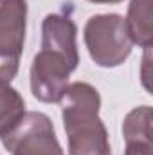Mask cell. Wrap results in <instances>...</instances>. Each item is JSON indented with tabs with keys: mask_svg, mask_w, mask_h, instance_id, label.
<instances>
[{
	"mask_svg": "<svg viewBox=\"0 0 153 155\" xmlns=\"http://www.w3.org/2000/svg\"><path fill=\"white\" fill-rule=\"evenodd\" d=\"M69 155H112L108 132L99 117V92L83 81L67 87L60 99Z\"/></svg>",
	"mask_w": 153,
	"mask_h": 155,
	"instance_id": "1",
	"label": "cell"
},
{
	"mask_svg": "<svg viewBox=\"0 0 153 155\" xmlns=\"http://www.w3.org/2000/svg\"><path fill=\"white\" fill-rule=\"evenodd\" d=\"M85 45L99 67H117L132 52V40L121 15H96L85 25Z\"/></svg>",
	"mask_w": 153,
	"mask_h": 155,
	"instance_id": "2",
	"label": "cell"
},
{
	"mask_svg": "<svg viewBox=\"0 0 153 155\" xmlns=\"http://www.w3.org/2000/svg\"><path fill=\"white\" fill-rule=\"evenodd\" d=\"M79 60L69 54L41 47L31 65V92L41 103H60L69 87V76L76 71Z\"/></svg>",
	"mask_w": 153,
	"mask_h": 155,
	"instance_id": "3",
	"label": "cell"
},
{
	"mask_svg": "<svg viewBox=\"0 0 153 155\" xmlns=\"http://www.w3.org/2000/svg\"><path fill=\"white\" fill-rule=\"evenodd\" d=\"M2 143L11 155H63L52 121L41 112H25Z\"/></svg>",
	"mask_w": 153,
	"mask_h": 155,
	"instance_id": "4",
	"label": "cell"
},
{
	"mask_svg": "<svg viewBox=\"0 0 153 155\" xmlns=\"http://www.w3.org/2000/svg\"><path fill=\"white\" fill-rule=\"evenodd\" d=\"M27 0H0V81L11 83L25 41Z\"/></svg>",
	"mask_w": 153,
	"mask_h": 155,
	"instance_id": "5",
	"label": "cell"
},
{
	"mask_svg": "<svg viewBox=\"0 0 153 155\" xmlns=\"http://www.w3.org/2000/svg\"><path fill=\"white\" fill-rule=\"evenodd\" d=\"M151 108L137 107L122 123V135L126 141L124 155H153V130H151Z\"/></svg>",
	"mask_w": 153,
	"mask_h": 155,
	"instance_id": "6",
	"label": "cell"
},
{
	"mask_svg": "<svg viewBox=\"0 0 153 155\" xmlns=\"http://www.w3.org/2000/svg\"><path fill=\"white\" fill-rule=\"evenodd\" d=\"M77 27L65 15H47L41 24V47H50L79 60L76 45Z\"/></svg>",
	"mask_w": 153,
	"mask_h": 155,
	"instance_id": "7",
	"label": "cell"
},
{
	"mask_svg": "<svg viewBox=\"0 0 153 155\" xmlns=\"http://www.w3.org/2000/svg\"><path fill=\"white\" fill-rule=\"evenodd\" d=\"M132 43L150 49L153 41L151 29V0H132L124 18Z\"/></svg>",
	"mask_w": 153,
	"mask_h": 155,
	"instance_id": "8",
	"label": "cell"
},
{
	"mask_svg": "<svg viewBox=\"0 0 153 155\" xmlns=\"http://www.w3.org/2000/svg\"><path fill=\"white\" fill-rule=\"evenodd\" d=\"M25 114V101L16 88L0 81V137L11 132Z\"/></svg>",
	"mask_w": 153,
	"mask_h": 155,
	"instance_id": "9",
	"label": "cell"
},
{
	"mask_svg": "<svg viewBox=\"0 0 153 155\" xmlns=\"http://www.w3.org/2000/svg\"><path fill=\"white\" fill-rule=\"evenodd\" d=\"M88 2H92V4H119L122 0H88Z\"/></svg>",
	"mask_w": 153,
	"mask_h": 155,
	"instance_id": "10",
	"label": "cell"
}]
</instances>
